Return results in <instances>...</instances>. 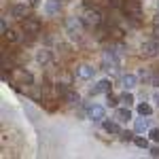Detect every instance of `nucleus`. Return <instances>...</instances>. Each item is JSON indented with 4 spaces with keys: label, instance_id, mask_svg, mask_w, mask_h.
<instances>
[{
    "label": "nucleus",
    "instance_id": "f257e3e1",
    "mask_svg": "<svg viewBox=\"0 0 159 159\" xmlns=\"http://www.w3.org/2000/svg\"><path fill=\"white\" fill-rule=\"evenodd\" d=\"M83 28H85V21H83L81 17H76V15H72V17H68V19H66V32H68V36L74 38V40H79V38H81Z\"/></svg>",
    "mask_w": 159,
    "mask_h": 159
},
{
    "label": "nucleus",
    "instance_id": "f03ea898",
    "mask_svg": "<svg viewBox=\"0 0 159 159\" xmlns=\"http://www.w3.org/2000/svg\"><path fill=\"white\" fill-rule=\"evenodd\" d=\"M102 64H104V68L110 70V68H117L119 66V57H117V51L112 49H106L102 53Z\"/></svg>",
    "mask_w": 159,
    "mask_h": 159
},
{
    "label": "nucleus",
    "instance_id": "7ed1b4c3",
    "mask_svg": "<svg viewBox=\"0 0 159 159\" xmlns=\"http://www.w3.org/2000/svg\"><path fill=\"white\" fill-rule=\"evenodd\" d=\"M159 53V43L157 40H147V43H142V47H140V55L142 57H155Z\"/></svg>",
    "mask_w": 159,
    "mask_h": 159
},
{
    "label": "nucleus",
    "instance_id": "20e7f679",
    "mask_svg": "<svg viewBox=\"0 0 159 159\" xmlns=\"http://www.w3.org/2000/svg\"><path fill=\"white\" fill-rule=\"evenodd\" d=\"M123 9L127 13V17H134V19H138V17L142 15V9H140V2H138V0H125Z\"/></svg>",
    "mask_w": 159,
    "mask_h": 159
},
{
    "label": "nucleus",
    "instance_id": "39448f33",
    "mask_svg": "<svg viewBox=\"0 0 159 159\" xmlns=\"http://www.w3.org/2000/svg\"><path fill=\"white\" fill-rule=\"evenodd\" d=\"M83 21H85V25H91V28H98L100 24H102V13L100 11H87L85 17H83Z\"/></svg>",
    "mask_w": 159,
    "mask_h": 159
},
{
    "label": "nucleus",
    "instance_id": "423d86ee",
    "mask_svg": "<svg viewBox=\"0 0 159 159\" xmlns=\"http://www.w3.org/2000/svg\"><path fill=\"white\" fill-rule=\"evenodd\" d=\"M24 32L25 34H30V36H36L38 32H40V21L38 19H24Z\"/></svg>",
    "mask_w": 159,
    "mask_h": 159
},
{
    "label": "nucleus",
    "instance_id": "0eeeda50",
    "mask_svg": "<svg viewBox=\"0 0 159 159\" xmlns=\"http://www.w3.org/2000/svg\"><path fill=\"white\" fill-rule=\"evenodd\" d=\"M13 76H15L21 85H32V83H34V76L28 72V70H21V68H15V70H13Z\"/></svg>",
    "mask_w": 159,
    "mask_h": 159
},
{
    "label": "nucleus",
    "instance_id": "6e6552de",
    "mask_svg": "<svg viewBox=\"0 0 159 159\" xmlns=\"http://www.w3.org/2000/svg\"><path fill=\"white\" fill-rule=\"evenodd\" d=\"M110 87H112V83H110L108 79H102V81L96 83V87H91V96H98V93H110Z\"/></svg>",
    "mask_w": 159,
    "mask_h": 159
},
{
    "label": "nucleus",
    "instance_id": "1a4fd4ad",
    "mask_svg": "<svg viewBox=\"0 0 159 159\" xmlns=\"http://www.w3.org/2000/svg\"><path fill=\"white\" fill-rule=\"evenodd\" d=\"M87 117H89L91 121H102V119H104V108L98 106V104H91V106L87 108Z\"/></svg>",
    "mask_w": 159,
    "mask_h": 159
},
{
    "label": "nucleus",
    "instance_id": "9d476101",
    "mask_svg": "<svg viewBox=\"0 0 159 159\" xmlns=\"http://www.w3.org/2000/svg\"><path fill=\"white\" fill-rule=\"evenodd\" d=\"M144 83H148V85H153V87H159V74L155 72H148V70H140V74H138Z\"/></svg>",
    "mask_w": 159,
    "mask_h": 159
},
{
    "label": "nucleus",
    "instance_id": "9b49d317",
    "mask_svg": "<svg viewBox=\"0 0 159 159\" xmlns=\"http://www.w3.org/2000/svg\"><path fill=\"white\" fill-rule=\"evenodd\" d=\"M11 15L15 17V19H21V21H24L25 17H28V7H25V4H13Z\"/></svg>",
    "mask_w": 159,
    "mask_h": 159
},
{
    "label": "nucleus",
    "instance_id": "f8f14e48",
    "mask_svg": "<svg viewBox=\"0 0 159 159\" xmlns=\"http://www.w3.org/2000/svg\"><path fill=\"white\" fill-rule=\"evenodd\" d=\"M93 74H96V68L89 66V64H83V66L76 68V76H81V79H91Z\"/></svg>",
    "mask_w": 159,
    "mask_h": 159
},
{
    "label": "nucleus",
    "instance_id": "ddd939ff",
    "mask_svg": "<svg viewBox=\"0 0 159 159\" xmlns=\"http://www.w3.org/2000/svg\"><path fill=\"white\" fill-rule=\"evenodd\" d=\"M60 9H61V4H60V0H47L45 2V13L47 15H60Z\"/></svg>",
    "mask_w": 159,
    "mask_h": 159
},
{
    "label": "nucleus",
    "instance_id": "4468645a",
    "mask_svg": "<svg viewBox=\"0 0 159 159\" xmlns=\"http://www.w3.org/2000/svg\"><path fill=\"white\" fill-rule=\"evenodd\" d=\"M136 83H138V76H134V74H123L121 76V85L125 89H134Z\"/></svg>",
    "mask_w": 159,
    "mask_h": 159
},
{
    "label": "nucleus",
    "instance_id": "2eb2a0df",
    "mask_svg": "<svg viewBox=\"0 0 159 159\" xmlns=\"http://www.w3.org/2000/svg\"><path fill=\"white\" fill-rule=\"evenodd\" d=\"M115 119L119 123H127L129 119H132V112H129V108L125 106V108H119L117 112H115Z\"/></svg>",
    "mask_w": 159,
    "mask_h": 159
},
{
    "label": "nucleus",
    "instance_id": "dca6fc26",
    "mask_svg": "<svg viewBox=\"0 0 159 159\" xmlns=\"http://www.w3.org/2000/svg\"><path fill=\"white\" fill-rule=\"evenodd\" d=\"M61 98H64V102H68V104H81V96L76 91H72V89H68Z\"/></svg>",
    "mask_w": 159,
    "mask_h": 159
},
{
    "label": "nucleus",
    "instance_id": "f3484780",
    "mask_svg": "<svg viewBox=\"0 0 159 159\" xmlns=\"http://www.w3.org/2000/svg\"><path fill=\"white\" fill-rule=\"evenodd\" d=\"M36 61H38V64H49V61H51V53L47 49H40L36 53Z\"/></svg>",
    "mask_w": 159,
    "mask_h": 159
},
{
    "label": "nucleus",
    "instance_id": "a211bd4d",
    "mask_svg": "<svg viewBox=\"0 0 159 159\" xmlns=\"http://www.w3.org/2000/svg\"><path fill=\"white\" fill-rule=\"evenodd\" d=\"M104 129H106L108 134H121V127H119L117 123H112V121H104Z\"/></svg>",
    "mask_w": 159,
    "mask_h": 159
},
{
    "label": "nucleus",
    "instance_id": "6ab92c4d",
    "mask_svg": "<svg viewBox=\"0 0 159 159\" xmlns=\"http://www.w3.org/2000/svg\"><path fill=\"white\" fill-rule=\"evenodd\" d=\"M134 129L136 132H144V129H147V119H136Z\"/></svg>",
    "mask_w": 159,
    "mask_h": 159
},
{
    "label": "nucleus",
    "instance_id": "aec40b11",
    "mask_svg": "<svg viewBox=\"0 0 159 159\" xmlns=\"http://www.w3.org/2000/svg\"><path fill=\"white\" fill-rule=\"evenodd\" d=\"M151 106H148L147 102H144V104H138V112H140V115H142V117H147V115H151Z\"/></svg>",
    "mask_w": 159,
    "mask_h": 159
},
{
    "label": "nucleus",
    "instance_id": "412c9836",
    "mask_svg": "<svg viewBox=\"0 0 159 159\" xmlns=\"http://www.w3.org/2000/svg\"><path fill=\"white\" fill-rule=\"evenodd\" d=\"M123 102V104H125V106H129V104H132V102H134V96H132V93H129V91H125V93H123L121 98H119Z\"/></svg>",
    "mask_w": 159,
    "mask_h": 159
},
{
    "label": "nucleus",
    "instance_id": "4be33fe9",
    "mask_svg": "<svg viewBox=\"0 0 159 159\" xmlns=\"http://www.w3.org/2000/svg\"><path fill=\"white\" fill-rule=\"evenodd\" d=\"M134 142H136V147H140V148H148V140L147 138H134Z\"/></svg>",
    "mask_w": 159,
    "mask_h": 159
},
{
    "label": "nucleus",
    "instance_id": "5701e85b",
    "mask_svg": "<svg viewBox=\"0 0 159 159\" xmlns=\"http://www.w3.org/2000/svg\"><path fill=\"white\" fill-rule=\"evenodd\" d=\"M121 140L123 142H129V140H134V134H132V132H121Z\"/></svg>",
    "mask_w": 159,
    "mask_h": 159
},
{
    "label": "nucleus",
    "instance_id": "b1692460",
    "mask_svg": "<svg viewBox=\"0 0 159 159\" xmlns=\"http://www.w3.org/2000/svg\"><path fill=\"white\" fill-rule=\"evenodd\" d=\"M151 140L159 142V129H157V127H153V129H151Z\"/></svg>",
    "mask_w": 159,
    "mask_h": 159
},
{
    "label": "nucleus",
    "instance_id": "393cba45",
    "mask_svg": "<svg viewBox=\"0 0 159 159\" xmlns=\"http://www.w3.org/2000/svg\"><path fill=\"white\" fill-rule=\"evenodd\" d=\"M4 38H9V40H17V36H15L13 30H7V32H4Z\"/></svg>",
    "mask_w": 159,
    "mask_h": 159
},
{
    "label": "nucleus",
    "instance_id": "a878e982",
    "mask_svg": "<svg viewBox=\"0 0 159 159\" xmlns=\"http://www.w3.org/2000/svg\"><path fill=\"white\" fill-rule=\"evenodd\" d=\"M115 104H117V98H115V96H110V93H108V106H115Z\"/></svg>",
    "mask_w": 159,
    "mask_h": 159
},
{
    "label": "nucleus",
    "instance_id": "bb28decb",
    "mask_svg": "<svg viewBox=\"0 0 159 159\" xmlns=\"http://www.w3.org/2000/svg\"><path fill=\"white\" fill-rule=\"evenodd\" d=\"M151 155H153V157H159V147H153V148H151Z\"/></svg>",
    "mask_w": 159,
    "mask_h": 159
},
{
    "label": "nucleus",
    "instance_id": "cd10ccee",
    "mask_svg": "<svg viewBox=\"0 0 159 159\" xmlns=\"http://www.w3.org/2000/svg\"><path fill=\"white\" fill-rule=\"evenodd\" d=\"M153 102L157 104V108H159V93H155V96H153Z\"/></svg>",
    "mask_w": 159,
    "mask_h": 159
},
{
    "label": "nucleus",
    "instance_id": "c85d7f7f",
    "mask_svg": "<svg viewBox=\"0 0 159 159\" xmlns=\"http://www.w3.org/2000/svg\"><path fill=\"white\" fill-rule=\"evenodd\" d=\"M30 4H38V0H30Z\"/></svg>",
    "mask_w": 159,
    "mask_h": 159
},
{
    "label": "nucleus",
    "instance_id": "c756f323",
    "mask_svg": "<svg viewBox=\"0 0 159 159\" xmlns=\"http://www.w3.org/2000/svg\"><path fill=\"white\" fill-rule=\"evenodd\" d=\"M64 2H66V0H64Z\"/></svg>",
    "mask_w": 159,
    "mask_h": 159
}]
</instances>
